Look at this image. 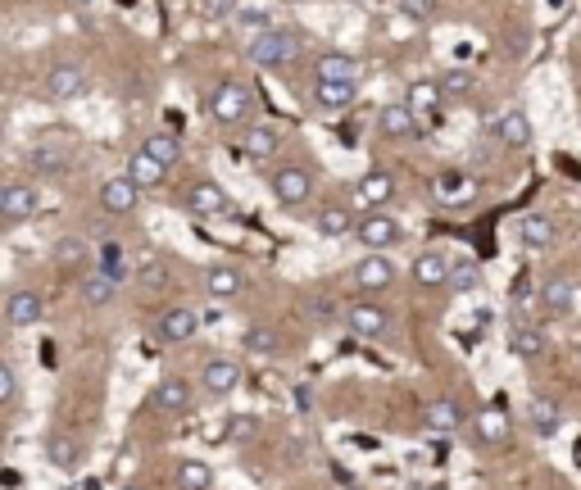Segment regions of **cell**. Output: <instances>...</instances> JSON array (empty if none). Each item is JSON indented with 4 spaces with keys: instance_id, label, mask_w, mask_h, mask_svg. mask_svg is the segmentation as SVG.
Returning a JSON list of instances; mask_svg holds the SVG:
<instances>
[{
    "instance_id": "cell-1",
    "label": "cell",
    "mask_w": 581,
    "mask_h": 490,
    "mask_svg": "<svg viewBox=\"0 0 581 490\" xmlns=\"http://www.w3.org/2000/svg\"><path fill=\"white\" fill-rule=\"evenodd\" d=\"M300 50H305V41L291 28H268V32H259V37H246V55L259 69H286V64L300 59Z\"/></svg>"
},
{
    "instance_id": "cell-2",
    "label": "cell",
    "mask_w": 581,
    "mask_h": 490,
    "mask_svg": "<svg viewBox=\"0 0 581 490\" xmlns=\"http://www.w3.org/2000/svg\"><path fill=\"white\" fill-rule=\"evenodd\" d=\"M355 241L364 245V255H391L395 245L404 241V223L391 218L386 209H377V214H364L355 223Z\"/></svg>"
},
{
    "instance_id": "cell-3",
    "label": "cell",
    "mask_w": 581,
    "mask_h": 490,
    "mask_svg": "<svg viewBox=\"0 0 581 490\" xmlns=\"http://www.w3.org/2000/svg\"><path fill=\"white\" fill-rule=\"evenodd\" d=\"M209 109H214V118L223 123V128H237V123H250V114H255V96H250V87L241 78H223L214 87Z\"/></svg>"
},
{
    "instance_id": "cell-4",
    "label": "cell",
    "mask_w": 581,
    "mask_h": 490,
    "mask_svg": "<svg viewBox=\"0 0 581 490\" xmlns=\"http://www.w3.org/2000/svg\"><path fill=\"white\" fill-rule=\"evenodd\" d=\"M345 327L359 336V341H391L395 323H391V309L373 300H355L345 304Z\"/></svg>"
},
{
    "instance_id": "cell-5",
    "label": "cell",
    "mask_w": 581,
    "mask_h": 490,
    "mask_svg": "<svg viewBox=\"0 0 581 490\" xmlns=\"http://www.w3.org/2000/svg\"><path fill=\"white\" fill-rule=\"evenodd\" d=\"M268 191H273V200L282 209H300L309 196H314V177L296 164H282V168H273V177H268Z\"/></svg>"
},
{
    "instance_id": "cell-6",
    "label": "cell",
    "mask_w": 581,
    "mask_h": 490,
    "mask_svg": "<svg viewBox=\"0 0 581 490\" xmlns=\"http://www.w3.org/2000/svg\"><path fill=\"white\" fill-rule=\"evenodd\" d=\"M241 363L237 359H223V354H214V359L200 363V391L209 395V400H227V395H237L241 386Z\"/></svg>"
},
{
    "instance_id": "cell-7",
    "label": "cell",
    "mask_w": 581,
    "mask_h": 490,
    "mask_svg": "<svg viewBox=\"0 0 581 490\" xmlns=\"http://www.w3.org/2000/svg\"><path fill=\"white\" fill-rule=\"evenodd\" d=\"M196 332H200V314L191 309V304H168L164 314H159V323H155L159 345H187V341H196Z\"/></svg>"
},
{
    "instance_id": "cell-8",
    "label": "cell",
    "mask_w": 581,
    "mask_h": 490,
    "mask_svg": "<svg viewBox=\"0 0 581 490\" xmlns=\"http://www.w3.org/2000/svg\"><path fill=\"white\" fill-rule=\"evenodd\" d=\"M350 277H355L359 291L382 295V291H391V286L400 282V264H395L391 255H364L355 268H350Z\"/></svg>"
},
{
    "instance_id": "cell-9",
    "label": "cell",
    "mask_w": 581,
    "mask_h": 490,
    "mask_svg": "<svg viewBox=\"0 0 581 490\" xmlns=\"http://www.w3.org/2000/svg\"><path fill=\"white\" fill-rule=\"evenodd\" d=\"M87 73L78 69V64H55V69L41 78V91H46V100H55V105H69V100H82L87 96Z\"/></svg>"
},
{
    "instance_id": "cell-10",
    "label": "cell",
    "mask_w": 581,
    "mask_h": 490,
    "mask_svg": "<svg viewBox=\"0 0 581 490\" xmlns=\"http://www.w3.org/2000/svg\"><path fill=\"white\" fill-rule=\"evenodd\" d=\"M473 441H477V450H509V441H513V427H509V413L504 409H491L486 404L482 413H473Z\"/></svg>"
},
{
    "instance_id": "cell-11",
    "label": "cell",
    "mask_w": 581,
    "mask_h": 490,
    "mask_svg": "<svg viewBox=\"0 0 581 490\" xmlns=\"http://www.w3.org/2000/svg\"><path fill=\"white\" fill-rule=\"evenodd\" d=\"M364 78V64H359L350 50H323L314 59V82H345V87H359Z\"/></svg>"
},
{
    "instance_id": "cell-12",
    "label": "cell",
    "mask_w": 581,
    "mask_h": 490,
    "mask_svg": "<svg viewBox=\"0 0 581 490\" xmlns=\"http://www.w3.org/2000/svg\"><path fill=\"white\" fill-rule=\"evenodd\" d=\"M41 318H46V295L32 291V286H19V291L5 295V323L10 327H37Z\"/></svg>"
},
{
    "instance_id": "cell-13",
    "label": "cell",
    "mask_w": 581,
    "mask_h": 490,
    "mask_svg": "<svg viewBox=\"0 0 581 490\" xmlns=\"http://www.w3.org/2000/svg\"><path fill=\"white\" fill-rule=\"evenodd\" d=\"M509 350L518 359H541L550 350V332L541 323H532L527 314H513V327H509Z\"/></svg>"
},
{
    "instance_id": "cell-14",
    "label": "cell",
    "mask_w": 581,
    "mask_h": 490,
    "mask_svg": "<svg viewBox=\"0 0 581 490\" xmlns=\"http://www.w3.org/2000/svg\"><path fill=\"white\" fill-rule=\"evenodd\" d=\"M418 128H423V118L404 105V100L377 109V132H382L386 141H409V137H418Z\"/></svg>"
},
{
    "instance_id": "cell-15",
    "label": "cell",
    "mask_w": 581,
    "mask_h": 490,
    "mask_svg": "<svg viewBox=\"0 0 581 490\" xmlns=\"http://www.w3.org/2000/svg\"><path fill=\"white\" fill-rule=\"evenodd\" d=\"M423 427L436 436H454L468 427V413H463V404L454 400V395H441V400H432L423 409Z\"/></svg>"
},
{
    "instance_id": "cell-16",
    "label": "cell",
    "mask_w": 581,
    "mask_h": 490,
    "mask_svg": "<svg viewBox=\"0 0 581 490\" xmlns=\"http://www.w3.org/2000/svg\"><path fill=\"white\" fill-rule=\"evenodd\" d=\"M355 200H359V205H368V214L386 209L395 200V177L386 173V168H368V173L355 182Z\"/></svg>"
},
{
    "instance_id": "cell-17",
    "label": "cell",
    "mask_w": 581,
    "mask_h": 490,
    "mask_svg": "<svg viewBox=\"0 0 581 490\" xmlns=\"http://www.w3.org/2000/svg\"><path fill=\"white\" fill-rule=\"evenodd\" d=\"M137 200H141V187L132 182L128 173L105 177V182H100V209H105V214H132Z\"/></svg>"
},
{
    "instance_id": "cell-18",
    "label": "cell",
    "mask_w": 581,
    "mask_h": 490,
    "mask_svg": "<svg viewBox=\"0 0 581 490\" xmlns=\"http://www.w3.org/2000/svg\"><path fill=\"white\" fill-rule=\"evenodd\" d=\"M450 264L454 259L445 255V250H423V255L414 259V286H423V291H436V286H450Z\"/></svg>"
},
{
    "instance_id": "cell-19",
    "label": "cell",
    "mask_w": 581,
    "mask_h": 490,
    "mask_svg": "<svg viewBox=\"0 0 581 490\" xmlns=\"http://www.w3.org/2000/svg\"><path fill=\"white\" fill-rule=\"evenodd\" d=\"M187 209L196 218H223L227 209H232V200H227V191L218 187V182H209V177H205V182H196V187L187 191Z\"/></svg>"
},
{
    "instance_id": "cell-20",
    "label": "cell",
    "mask_w": 581,
    "mask_h": 490,
    "mask_svg": "<svg viewBox=\"0 0 581 490\" xmlns=\"http://www.w3.org/2000/svg\"><path fill=\"white\" fill-rule=\"evenodd\" d=\"M46 463L55 472H78L87 463V445L82 436H50L46 441Z\"/></svg>"
},
{
    "instance_id": "cell-21",
    "label": "cell",
    "mask_w": 581,
    "mask_h": 490,
    "mask_svg": "<svg viewBox=\"0 0 581 490\" xmlns=\"http://www.w3.org/2000/svg\"><path fill=\"white\" fill-rule=\"evenodd\" d=\"M205 291L214 295V300H237V295L246 291V273H241L237 264H209Z\"/></svg>"
},
{
    "instance_id": "cell-22",
    "label": "cell",
    "mask_w": 581,
    "mask_h": 490,
    "mask_svg": "<svg viewBox=\"0 0 581 490\" xmlns=\"http://www.w3.org/2000/svg\"><path fill=\"white\" fill-rule=\"evenodd\" d=\"M191 400H196V391H191L187 377H178V373L159 377V386H155V404H159L164 413H187V409H191Z\"/></svg>"
},
{
    "instance_id": "cell-23",
    "label": "cell",
    "mask_w": 581,
    "mask_h": 490,
    "mask_svg": "<svg viewBox=\"0 0 581 490\" xmlns=\"http://www.w3.org/2000/svg\"><path fill=\"white\" fill-rule=\"evenodd\" d=\"M37 209H41L37 187H28V182H10V196H5V209H0V223H23V218H32Z\"/></svg>"
},
{
    "instance_id": "cell-24",
    "label": "cell",
    "mask_w": 581,
    "mask_h": 490,
    "mask_svg": "<svg viewBox=\"0 0 581 490\" xmlns=\"http://www.w3.org/2000/svg\"><path fill=\"white\" fill-rule=\"evenodd\" d=\"M355 223H359V218L350 214L345 205H327V209H318L314 232L323 236V241H341V236H355Z\"/></svg>"
},
{
    "instance_id": "cell-25",
    "label": "cell",
    "mask_w": 581,
    "mask_h": 490,
    "mask_svg": "<svg viewBox=\"0 0 581 490\" xmlns=\"http://www.w3.org/2000/svg\"><path fill=\"white\" fill-rule=\"evenodd\" d=\"M50 259H55V268H64V273H78V268L96 264V259H91V245L82 241V236H60L55 250H50Z\"/></svg>"
},
{
    "instance_id": "cell-26",
    "label": "cell",
    "mask_w": 581,
    "mask_h": 490,
    "mask_svg": "<svg viewBox=\"0 0 581 490\" xmlns=\"http://www.w3.org/2000/svg\"><path fill=\"white\" fill-rule=\"evenodd\" d=\"M527 422H532L536 436H554L563 427V413L550 395H532V400H527Z\"/></svg>"
},
{
    "instance_id": "cell-27",
    "label": "cell",
    "mask_w": 581,
    "mask_h": 490,
    "mask_svg": "<svg viewBox=\"0 0 581 490\" xmlns=\"http://www.w3.org/2000/svg\"><path fill=\"white\" fill-rule=\"evenodd\" d=\"M518 245H522V250H550V245H554V218L527 214L518 223Z\"/></svg>"
},
{
    "instance_id": "cell-28",
    "label": "cell",
    "mask_w": 581,
    "mask_h": 490,
    "mask_svg": "<svg viewBox=\"0 0 581 490\" xmlns=\"http://www.w3.org/2000/svg\"><path fill=\"white\" fill-rule=\"evenodd\" d=\"M541 304L550 309V314H572V309H577V286H572L568 277H545Z\"/></svg>"
},
{
    "instance_id": "cell-29",
    "label": "cell",
    "mask_w": 581,
    "mask_h": 490,
    "mask_svg": "<svg viewBox=\"0 0 581 490\" xmlns=\"http://www.w3.org/2000/svg\"><path fill=\"white\" fill-rule=\"evenodd\" d=\"M282 150V132L273 123H246V155L250 159H273Z\"/></svg>"
},
{
    "instance_id": "cell-30",
    "label": "cell",
    "mask_w": 581,
    "mask_h": 490,
    "mask_svg": "<svg viewBox=\"0 0 581 490\" xmlns=\"http://www.w3.org/2000/svg\"><path fill=\"white\" fill-rule=\"evenodd\" d=\"M78 295H82V304H91V309H105V304L119 295V282H109L100 268H87V273H82Z\"/></svg>"
},
{
    "instance_id": "cell-31",
    "label": "cell",
    "mask_w": 581,
    "mask_h": 490,
    "mask_svg": "<svg viewBox=\"0 0 581 490\" xmlns=\"http://www.w3.org/2000/svg\"><path fill=\"white\" fill-rule=\"evenodd\" d=\"M141 155H150L155 164L173 168L182 159V137H178V132H150V137L141 141Z\"/></svg>"
},
{
    "instance_id": "cell-32",
    "label": "cell",
    "mask_w": 581,
    "mask_h": 490,
    "mask_svg": "<svg viewBox=\"0 0 581 490\" xmlns=\"http://www.w3.org/2000/svg\"><path fill=\"white\" fill-rule=\"evenodd\" d=\"M495 132H500V141L509 150H527V146H532V123H527V114H522V109H509V114L495 123Z\"/></svg>"
},
{
    "instance_id": "cell-33",
    "label": "cell",
    "mask_w": 581,
    "mask_h": 490,
    "mask_svg": "<svg viewBox=\"0 0 581 490\" xmlns=\"http://www.w3.org/2000/svg\"><path fill=\"white\" fill-rule=\"evenodd\" d=\"M173 486L178 490H214V468L205 459H182L173 472Z\"/></svg>"
},
{
    "instance_id": "cell-34",
    "label": "cell",
    "mask_w": 581,
    "mask_h": 490,
    "mask_svg": "<svg viewBox=\"0 0 581 490\" xmlns=\"http://www.w3.org/2000/svg\"><path fill=\"white\" fill-rule=\"evenodd\" d=\"M436 200L441 205H468L473 200V182L463 173H441L436 177Z\"/></svg>"
},
{
    "instance_id": "cell-35",
    "label": "cell",
    "mask_w": 581,
    "mask_h": 490,
    "mask_svg": "<svg viewBox=\"0 0 581 490\" xmlns=\"http://www.w3.org/2000/svg\"><path fill=\"white\" fill-rule=\"evenodd\" d=\"M91 268H100L109 282H123V277H128V255H123V245L119 241H105L96 250V264H91Z\"/></svg>"
},
{
    "instance_id": "cell-36",
    "label": "cell",
    "mask_w": 581,
    "mask_h": 490,
    "mask_svg": "<svg viewBox=\"0 0 581 490\" xmlns=\"http://www.w3.org/2000/svg\"><path fill=\"white\" fill-rule=\"evenodd\" d=\"M359 96V87H345V82H318L314 87V105L318 109H350Z\"/></svg>"
},
{
    "instance_id": "cell-37",
    "label": "cell",
    "mask_w": 581,
    "mask_h": 490,
    "mask_svg": "<svg viewBox=\"0 0 581 490\" xmlns=\"http://www.w3.org/2000/svg\"><path fill=\"white\" fill-rule=\"evenodd\" d=\"M441 82H418V87H409V100H404V105L414 109L418 118L423 114H436V109H441Z\"/></svg>"
},
{
    "instance_id": "cell-38",
    "label": "cell",
    "mask_w": 581,
    "mask_h": 490,
    "mask_svg": "<svg viewBox=\"0 0 581 490\" xmlns=\"http://www.w3.org/2000/svg\"><path fill=\"white\" fill-rule=\"evenodd\" d=\"M223 436H227V441H232V445L255 441V436H259V413H227Z\"/></svg>"
},
{
    "instance_id": "cell-39",
    "label": "cell",
    "mask_w": 581,
    "mask_h": 490,
    "mask_svg": "<svg viewBox=\"0 0 581 490\" xmlns=\"http://www.w3.org/2000/svg\"><path fill=\"white\" fill-rule=\"evenodd\" d=\"M164 173H168V168L155 164L150 155H141V150L128 159V177L137 182V187H159V182H164Z\"/></svg>"
},
{
    "instance_id": "cell-40",
    "label": "cell",
    "mask_w": 581,
    "mask_h": 490,
    "mask_svg": "<svg viewBox=\"0 0 581 490\" xmlns=\"http://www.w3.org/2000/svg\"><path fill=\"white\" fill-rule=\"evenodd\" d=\"M450 286H454V295H473L477 286H482V268H477L473 259H454V264H450Z\"/></svg>"
},
{
    "instance_id": "cell-41",
    "label": "cell",
    "mask_w": 581,
    "mask_h": 490,
    "mask_svg": "<svg viewBox=\"0 0 581 490\" xmlns=\"http://www.w3.org/2000/svg\"><path fill=\"white\" fill-rule=\"evenodd\" d=\"M241 345H246V354H273V345H277V332H273V327H246V336H241Z\"/></svg>"
},
{
    "instance_id": "cell-42",
    "label": "cell",
    "mask_w": 581,
    "mask_h": 490,
    "mask_svg": "<svg viewBox=\"0 0 581 490\" xmlns=\"http://www.w3.org/2000/svg\"><path fill=\"white\" fill-rule=\"evenodd\" d=\"M32 164H37L41 173H64V168H69V155L55 146H37L32 150Z\"/></svg>"
},
{
    "instance_id": "cell-43",
    "label": "cell",
    "mask_w": 581,
    "mask_h": 490,
    "mask_svg": "<svg viewBox=\"0 0 581 490\" xmlns=\"http://www.w3.org/2000/svg\"><path fill=\"white\" fill-rule=\"evenodd\" d=\"M400 14L414 23H432L441 14V0H400Z\"/></svg>"
},
{
    "instance_id": "cell-44",
    "label": "cell",
    "mask_w": 581,
    "mask_h": 490,
    "mask_svg": "<svg viewBox=\"0 0 581 490\" xmlns=\"http://www.w3.org/2000/svg\"><path fill=\"white\" fill-rule=\"evenodd\" d=\"M200 14H209V19H237L241 0H200Z\"/></svg>"
},
{
    "instance_id": "cell-45",
    "label": "cell",
    "mask_w": 581,
    "mask_h": 490,
    "mask_svg": "<svg viewBox=\"0 0 581 490\" xmlns=\"http://www.w3.org/2000/svg\"><path fill=\"white\" fill-rule=\"evenodd\" d=\"M14 395H19V377H14L10 363L0 359V409H5V404H14Z\"/></svg>"
},
{
    "instance_id": "cell-46",
    "label": "cell",
    "mask_w": 581,
    "mask_h": 490,
    "mask_svg": "<svg viewBox=\"0 0 581 490\" xmlns=\"http://www.w3.org/2000/svg\"><path fill=\"white\" fill-rule=\"evenodd\" d=\"M237 23L250 32V37H259V32H268V28H273V19H268L264 10H241V14H237Z\"/></svg>"
},
{
    "instance_id": "cell-47",
    "label": "cell",
    "mask_w": 581,
    "mask_h": 490,
    "mask_svg": "<svg viewBox=\"0 0 581 490\" xmlns=\"http://www.w3.org/2000/svg\"><path fill=\"white\" fill-rule=\"evenodd\" d=\"M468 87H473V78H468V73H445V78H441V96H463V91H468Z\"/></svg>"
},
{
    "instance_id": "cell-48",
    "label": "cell",
    "mask_w": 581,
    "mask_h": 490,
    "mask_svg": "<svg viewBox=\"0 0 581 490\" xmlns=\"http://www.w3.org/2000/svg\"><path fill=\"white\" fill-rule=\"evenodd\" d=\"M141 286H150V291H159V286H168V273L159 264H146L141 268Z\"/></svg>"
},
{
    "instance_id": "cell-49",
    "label": "cell",
    "mask_w": 581,
    "mask_h": 490,
    "mask_svg": "<svg viewBox=\"0 0 581 490\" xmlns=\"http://www.w3.org/2000/svg\"><path fill=\"white\" fill-rule=\"evenodd\" d=\"M5 196H10V182H5V177H0V209H5Z\"/></svg>"
},
{
    "instance_id": "cell-50",
    "label": "cell",
    "mask_w": 581,
    "mask_h": 490,
    "mask_svg": "<svg viewBox=\"0 0 581 490\" xmlns=\"http://www.w3.org/2000/svg\"><path fill=\"white\" fill-rule=\"evenodd\" d=\"M0 445H5V422H0Z\"/></svg>"
},
{
    "instance_id": "cell-51",
    "label": "cell",
    "mask_w": 581,
    "mask_h": 490,
    "mask_svg": "<svg viewBox=\"0 0 581 490\" xmlns=\"http://www.w3.org/2000/svg\"><path fill=\"white\" fill-rule=\"evenodd\" d=\"M119 490H146V486H119Z\"/></svg>"
},
{
    "instance_id": "cell-52",
    "label": "cell",
    "mask_w": 581,
    "mask_h": 490,
    "mask_svg": "<svg viewBox=\"0 0 581 490\" xmlns=\"http://www.w3.org/2000/svg\"><path fill=\"white\" fill-rule=\"evenodd\" d=\"M341 490H364V486H341Z\"/></svg>"
},
{
    "instance_id": "cell-53",
    "label": "cell",
    "mask_w": 581,
    "mask_h": 490,
    "mask_svg": "<svg viewBox=\"0 0 581 490\" xmlns=\"http://www.w3.org/2000/svg\"><path fill=\"white\" fill-rule=\"evenodd\" d=\"M577 363H581V341H577Z\"/></svg>"
},
{
    "instance_id": "cell-54",
    "label": "cell",
    "mask_w": 581,
    "mask_h": 490,
    "mask_svg": "<svg viewBox=\"0 0 581 490\" xmlns=\"http://www.w3.org/2000/svg\"><path fill=\"white\" fill-rule=\"evenodd\" d=\"M0 137H5V123H0Z\"/></svg>"
}]
</instances>
